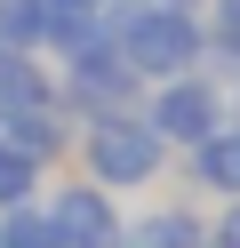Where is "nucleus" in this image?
<instances>
[{
  "label": "nucleus",
  "mask_w": 240,
  "mask_h": 248,
  "mask_svg": "<svg viewBox=\"0 0 240 248\" xmlns=\"http://www.w3.org/2000/svg\"><path fill=\"white\" fill-rule=\"evenodd\" d=\"M216 248H240V208L224 216V232H216Z\"/></svg>",
  "instance_id": "1a4fd4ad"
},
{
  "label": "nucleus",
  "mask_w": 240,
  "mask_h": 248,
  "mask_svg": "<svg viewBox=\"0 0 240 248\" xmlns=\"http://www.w3.org/2000/svg\"><path fill=\"white\" fill-rule=\"evenodd\" d=\"M96 168H104L112 184H136V176H152L160 168V136L152 128H96Z\"/></svg>",
  "instance_id": "f03ea898"
},
{
  "label": "nucleus",
  "mask_w": 240,
  "mask_h": 248,
  "mask_svg": "<svg viewBox=\"0 0 240 248\" xmlns=\"http://www.w3.org/2000/svg\"><path fill=\"white\" fill-rule=\"evenodd\" d=\"M56 232H64V240H80V248H112V240H120V232H112V208H104L96 192H72V200H64Z\"/></svg>",
  "instance_id": "7ed1b4c3"
},
{
  "label": "nucleus",
  "mask_w": 240,
  "mask_h": 248,
  "mask_svg": "<svg viewBox=\"0 0 240 248\" xmlns=\"http://www.w3.org/2000/svg\"><path fill=\"white\" fill-rule=\"evenodd\" d=\"M136 248H200V224H192V216H152Z\"/></svg>",
  "instance_id": "423d86ee"
},
{
  "label": "nucleus",
  "mask_w": 240,
  "mask_h": 248,
  "mask_svg": "<svg viewBox=\"0 0 240 248\" xmlns=\"http://www.w3.org/2000/svg\"><path fill=\"white\" fill-rule=\"evenodd\" d=\"M208 120H216V96L208 88H168L160 96V128L168 136H208Z\"/></svg>",
  "instance_id": "20e7f679"
},
{
  "label": "nucleus",
  "mask_w": 240,
  "mask_h": 248,
  "mask_svg": "<svg viewBox=\"0 0 240 248\" xmlns=\"http://www.w3.org/2000/svg\"><path fill=\"white\" fill-rule=\"evenodd\" d=\"M216 40L240 56V0H224V8H216Z\"/></svg>",
  "instance_id": "6e6552de"
},
{
  "label": "nucleus",
  "mask_w": 240,
  "mask_h": 248,
  "mask_svg": "<svg viewBox=\"0 0 240 248\" xmlns=\"http://www.w3.org/2000/svg\"><path fill=\"white\" fill-rule=\"evenodd\" d=\"M200 176L224 184V192H240V128L232 136H200Z\"/></svg>",
  "instance_id": "39448f33"
},
{
  "label": "nucleus",
  "mask_w": 240,
  "mask_h": 248,
  "mask_svg": "<svg viewBox=\"0 0 240 248\" xmlns=\"http://www.w3.org/2000/svg\"><path fill=\"white\" fill-rule=\"evenodd\" d=\"M0 248H64V232H56V224H40V216H24V224L0 232Z\"/></svg>",
  "instance_id": "0eeeda50"
},
{
  "label": "nucleus",
  "mask_w": 240,
  "mask_h": 248,
  "mask_svg": "<svg viewBox=\"0 0 240 248\" xmlns=\"http://www.w3.org/2000/svg\"><path fill=\"white\" fill-rule=\"evenodd\" d=\"M192 48H200V32H192L184 8H144V16L128 24V56H136L144 72H176V64H192Z\"/></svg>",
  "instance_id": "f257e3e1"
}]
</instances>
